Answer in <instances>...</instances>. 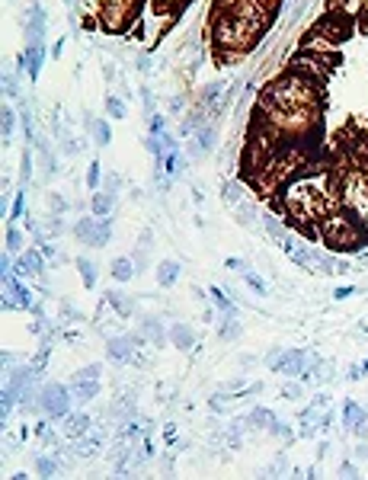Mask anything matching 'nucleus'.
Wrapping results in <instances>:
<instances>
[{
	"label": "nucleus",
	"instance_id": "nucleus-1",
	"mask_svg": "<svg viewBox=\"0 0 368 480\" xmlns=\"http://www.w3.org/2000/svg\"><path fill=\"white\" fill-rule=\"evenodd\" d=\"M317 100H321L317 87L285 71L259 90L257 109L266 112V116L269 112H317Z\"/></svg>",
	"mask_w": 368,
	"mask_h": 480
},
{
	"label": "nucleus",
	"instance_id": "nucleus-2",
	"mask_svg": "<svg viewBox=\"0 0 368 480\" xmlns=\"http://www.w3.org/2000/svg\"><path fill=\"white\" fill-rule=\"evenodd\" d=\"M266 29L234 17L228 10H212V48L224 61H240L259 42Z\"/></svg>",
	"mask_w": 368,
	"mask_h": 480
},
{
	"label": "nucleus",
	"instance_id": "nucleus-3",
	"mask_svg": "<svg viewBox=\"0 0 368 480\" xmlns=\"http://www.w3.org/2000/svg\"><path fill=\"white\" fill-rule=\"evenodd\" d=\"M365 237L368 234L362 231V224L352 218V215H346L343 208H333L327 218L321 221V240L327 243L330 250H359L362 243H365Z\"/></svg>",
	"mask_w": 368,
	"mask_h": 480
},
{
	"label": "nucleus",
	"instance_id": "nucleus-4",
	"mask_svg": "<svg viewBox=\"0 0 368 480\" xmlns=\"http://www.w3.org/2000/svg\"><path fill=\"white\" fill-rule=\"evenodd\" d=\"M336 186H340V208L352 215L368 234V173L346 166V173L336 176Z\"/></svg>",
	"mask_w": 368,
	"mask_h": 480
},
{
	"label": "nucleus",
	"instance_id": "nucleus-5",
	"mask_svg": "<svg viewBox=\"0 0 368 480\" xmlns=\"http://www.w3.org/2000/svg\"><path fill=\"white\" fill-rule=\"evenodd\" d=\"M285 71L294 77H301V80H307L311 87H317V90H323V83H327V77H330V71H333V58H327V52L298 48V52L288 58Z\"/></svg>",
	"mask_w": 368,
	"mask_h": 480
},
{
	"label": "nucleus",
	"instance_id": "nucleus-6",
	"mask_svg": "<svg viewBox=\"0 0 368 480\" xmlns=\"http://www.w3.org/2000/svg\"><path fill=\"white\" fill-rule=\"evenodd\" d=\"M356 17H352L349 10H327L323 17H317V23L311 26V32L317 39H323L327 45H343V42H349L356 36Z\"/></svg>",
	"mask_w": 368,
	"mask_h": 480
},
{
	"label": "nucleus",
	"instance_id": "nucleus-7",
	"mask_svg": "<svg viewBox=\"0 0 368 480\" xmlns=\"http://www.w3.org/2000/svg\"><path fill=\"white\" fill-rule=\"evenodd\" d=\"M141 13V0H102L100 3V26L106 32H125Z\"/></svg>",
	"mask_w": 368,
	"mask_h": 480
},
{
	"label": "nucleus",
	"instance_id": "nucleus-8",
	"mask_svg": "<svg viewBox=\"0 0 368 480\" xmlns=\"http://www.w3.org/2000/svg\"><path fill=\"white\" fill-rule=\"evenodd\" d=\"M314 362H317V356H314V352H307V349H282V346L269 349V356H266L269 369L282 371V375H288V378H301V375L311 369Z\"/></svg>",
	"mask_w": 368,
	"mask_h": 480
},
{
	"label": "nucleus",
	"instance_id": "nucleus-9",
	"mask_svg": "<svg viewBox=\"0 0 368 480\" xmlns=\"http://www.w3.org/2000/svg\"><path fill=\"white\" fill-rule=\"evenodd\" d=\"M71 404H74V394L65 388V384H45V388L39 391V406L45 410L48 419H65L71 413Z\"/></svg>",
	"mask_w": 368,
	"mask_h": 480
},
{
	"label": "nucleus",
	"instance_id": "nucleus-10",
	"mask_svg": "<svg viewBox=\"0 0 368 480\" xmlns=\"http://www.w3.org/2000/svg\"><path fill=\"white\" fill-rule=\"evenodd\" d=\"M141 333L135 336V333H122V336H112L109 342H106V352H109L112 362H135L138 365L141 362Z\"/></svg>",
	"mask_w": 368,
	"mask_h": 480
},
{
	"label": "nucleus",
	"instance_id": "nucleus-11",
	"mask_svg": "<svg viewBox=\"0 0 368 480\" xmlns=\"http://www.w3.org/2000/svg\"><path fill=\"white\" fill-rule=\"evenodd\" d=\"M45 7L42 3H29L26 10V45H42L45 42Z\"/></svg>",
	"mask_w": 368,
	"mask_h": 480
},
{
	"label": "nucleus",
	"instance_id": "nucleus-12",
	"mask_svg": "<svg viewBox=\"0 0 368 480\" xmlns=\"http://www.w3.org/2000/svg\"><path fill=\"white\" fill-rule=\"evenodd\" d=\"M138 333L141 340H147L151 346H164V342H170V327H164V320L154 314H144L138 320Z\"/></svg>",
	"mask_w": 368,
	"mask_h": 480
},
{
	"label": "nucleus",
	"instance_id": "nucleus-13",
	"mask_svg": "<svg viewBox=\"0 0 368 480\" xmlns=\"http://www.w3.org/2000/svg\"><path fill=\"white\" fill-rule=\"evenodd\" d=\"M195 330H193V323H186V320H176L173 327H170V342H173L180 352H189L195 349Z\"/></svg>",
	"mask_w": 368,
	"mask_h": 480
},
{
	"label": "nucleus",
	"instance_id": "nucleus-14",
	"mask_svg": "<svg viewBox=\"0 0 368 480\" xmlns=\"http://www.w3.org/2000/svg\"><path fill=\"white\" fill-rule=\"evenodd\" d=\"M106 305L116 307V314L119 317H131L135 314V307H138V301H135V295L122 292V288H109V292H106Z\"/></svg>",
	"mask_w": 368,
	"mask_h": 480
},
{
	"label": "nucleus",
	"instance_id": "nucleus-15",
	"mask_svg": "<svg viewBox=\"0 0 368 480\" xmlns=\"http://www.w3.org/2000/svg\"><path fill=\"white\" fill-rule=\"evenodd\" d=\"M221 90H224V83H221V80L205 83L202 90H199V109H202V112H208V116H218V100H221Z\"/></svg>",
	"mask_w": 368,
	"mask_h": 480
},
{
	"label": "nucleus",
	"instance_id": "nucleus-16",
	"mask_svg": "<svg viewBox=\"0 0 368 480\" xmlns=\"http://www.w3.org/2000/svg\"><path fill=\"white\" fill-rule=\"evenodd\" d=\"M42 61H45V42L42 45H26V52H23V58H19V65L26 67V74L36 80L39 71H42Z\"/></svg>",
	"mask_w": 368,
	"mask_h": 480
},
{
	"label": "nucleus",
	"instance_id": "nucleus-17",
	"mask_svg": "<svg viewBox=\"0 0 368 480\" xmlns=\"http://www.w3.org/2000/svg\"><path fill=\"white\" fill-rule=\"evenodd\" d=\"M83 122H87V135L93 138V144L96 148H106L112 141V129L106 119H93V116H83Z\"/></svg>",
	"mask_w": 368,
	"mask_h": 480
},
{
	"label": "nucleus",
	"instance_id": "nucleus-18",
	"mask_svg": "<svg viewBox=\"0 0 368 480\" xmlns=\"http://www.w3.org/2000/svg\"><path fill=\"white\" fill-rule=\"evenodd\" d=\"M87 429H90V416L80 413V410H71V413L61 419V433L71 435V439H77V435H87Z\"/></svg>",
	"mask_w": 368,
	"mask_h": 480
},
{
	"label": "nucleus",
	"instance_id": "nucleus-19",
	"mask_svg": "<svg viewBox=\"0 0 368 480\" xmlns=\"http://www.w3.org/2000/svg\"><path fill=\"white\" fill-rule=\"evenodd\" d=\"M180 272H183V266L176 259H160L157 263V282H160V288H173L180 282Z\"/></svg>",
	"mask_w": 368,
	"mask_h": 480
},
{
	"label": "nucleus",
	"instance_id": "nucleus-20",
	"mask_svg": "<svg viewBox=\"0 0 368 480\" xmlns=\"http://www.w3.org/2000/svg\"><path fill=\"white\" fill-rule=\"evenodd\" d=\"M116 199H119V195L106 193V189H96L93 199H90V212L96 215V218H109L112 208H116Z\"/></svg>",
	"mask_w": 368,
	"mask_h": 480
},
{
	"label": "nucleus",
	"instance_id": "nucleus-21",
	"mask_svg": "<svg viewBox=\"0 0 368 480\" xmlns=\"http://www.w3.org/2000/svg\"><path fill=\"white\" fill-rule=\"evenodd\" d=\"M96 224H100V218H96V215H83V218H77V221H74L71 234L80 240V243H87V247H90L93 234H96Z\"/></svg>",
	"mask_w": 368,
	"mask_h": 480
},
{
	"label": "nucleus",
	"instance_id": "nucleus-22",
	"mask_svg": "<svg viewBox=\"0 0 368 480\" xmlns=\"http://www.w3.org/2000/svg\"><path fill=\"white\" fill-rule=\"evenodd\" d=\"M74 388H71V394H74V400H77V404H90L93 397H96V394H100V381L96 378H83V381H71Z\"/></svg>",
	"mask_w": 368,
	"mask_h": 480
},
{
	"label": "nucleus",
	"instance_id": "nucleus-23",
	"mask_svg": "<svg viewBox=\"0 0 368 480\" xmlns=\"http://www.w3.org/2000/svg\"><path fill=\"white\" fill-rule=\"evenodd\" d=\"M109 272H112L116 282H131V279L138 276V272H135V259L131 257H116L112 259V266H109Z\"/></svg>",
	"mask_w": 368,
	"mask_h": 480
},
{
	"label": "nucleus",
	"instance_id": "nucleus-24",
	"mask_svg": "<svg viewBox=\"0 0 368 480\" xmlns=\"http://www.w3.org/2000/svg\"><path fill=\"white\" fill-rule=\"evenodd\" d=\"M17 269L23 272V276H42V253L39 250H29V253H23L17 263Z\"/></svg>",
	"mask_w": 368,
	"mask_h": 480
},
{
	"label": "nucleus",
	"instance_id": "nucleus-25",
	"mask_svg": "<svg viewBox=\"0 0 368 480\" xmlns=\"http://www.w3.org/2000/svg\"><path fill=\"white\" fill-rule=\"evenodd\" d=\"M368 410H362L359 404H356V400H343V429H356V426L362 423V416H365Z\"/></svg>",
	"mask_w": 368,
	"mask_h": 480
},
{
	"label": "nucleus",
	"instance_id": "nucleus-26",
	"mask_svg": "<svg viewBox=\"0 0 368 480\" xmlns=\"http://www.w3.org/2000/svg\"><path fill=\"white\" fill-rule=\"evenodd\" d=\"M240 333H243V327H240L237 317H221V323H218V340L234 342Z\"/></svg>",
	"mask_w": 368,
	"mask_h": 480
},
{
	"label": "nucleus",
	"instance_id": "nucleus-27",
	"mask_svg": "<svg viewBox=\"0 0 368 480\" xmlns=\"http://www.w3.org/2000/svg\"><path fill=\"white\" fill-rule=\"evenodd\" d=\"M74 266H77V272H80L83 285H87V288H93V285H96V263H93V259H87V257H77V259H74Z\"/></svg>",
	"mask_w": 368,
	"mask_h": 480
},
{
	"label": "nucleus",
	"instance_id": "nucleus-28",
	"mask_svg": "<svg viewBox=\"0 0 368 480\" xmlns=\"http://www.w3.org/2000/svg\"><path fill=\"white\" fill-rule=\"evenodd\" d=\"M212 144H215V125L205 122L202 129L195 131V151H199V154H202V151H212Z\"/></svg>",
	"mask_w": 368,
	"mask_h": 480
},
{
	"label": "nucleus",
	"instance_id": "nucleus-29",
	"mask_svg": "<svg viewBox=\"0 0 368 480\" xmlns=\"http://www.w3.org/2000/svg\"><path fill=\"white\" fill-rule=\"evenodd\" d=\"M0 125H3V141L13 138V131H17V112H13V106L10 102H3V112H0Z\"/></svg>",
	"mask_w": 368,
	"mask_h": 480
},
{
	"label": "nucleus",
	"instance_id": "nucleus-30",
	"mask_svg": "<svg viewBox=\"0 0 368 480\" xmlns=\"http://www.w3.org/2000/svg\"><path fill=\"white\" fill-rule=\"evenodd\" d=\"M106 116H109V119H116V122L129 116V106L122 102V96H116V93H109V96H106Z\"/></svg>",
	"mask_w": 368,
	"mask_h": 480
},
{
	"label": "nucleus",
	"instance_id": "nucleus-31",
	"mask_svg": "<svg viewBox=\"0 0 368 480\" xmlns=\"http://www.w3.org/2000/svg\"><path fill=\"white\" fill-rule=\"evenodd\" d=\"M58 471H61V464H58L52 455H39L36 458V474L39 477H55Z\"/></svg>",
	"mask_w": 368,
	"mask_h": 480
},
{
	"label": "nucleus",
	"instance_id": "nucleus-32",
	"mask_svg": "<svg viewBox=\"0 0 368 480\" xmlns=\"http://www.w3.org/2000/svg\"><path fill=\"white\" fill-rule=\"evenodd\" d=\"M112 237V221L109 218H100V224H96V234H93V243L90 247H106Z\"/></svg>",
	"mask_w": 368,
	"mask_h": 480
},
{
	"label": "nucleus",
	"instance_id": "nucleus-33",
	"mask_svg": "<svg viewBox=\"0 0 368 480\" xmlns=\"http://www.w3.org/2000/svg\"><path fill=\"white\" fill-rule=\"evenodd\" d=\"M272 423H276V419H272V413H269V410H259V406L247 416V426H257V429H269Z\"/></svg>",
	"mask_w": 368,
	"mask_h": 480
},
{
	"label": "nucleus",
	"instance_id": "nucleus-34",
	"mask_svg": "<svg viewBox=\"0 0 368 480\" xmlns=\"http://www.w3.org/2000/svg\"><path fill=\"white\" fill-rule=\"evenodd\" d=\"M240 195H243V186H240V179H228V186H224V202L237 205Z\"/></svg>",
	"mask_w": 368,
	"mask_h": 480
},
{
	"label": "nucleus",
	"instance_id": "nucleus-35",
	"mask_svg": "<svg viewBox=\"0 0 368 480\" xmlns=\"http://www.w3.org/2000/svg\"><path fill=\"white\" fill-rule=\"evenodd\" d=\"M67 208H71V202H67L65 195H58V193H48V212H52V215H65Z\"/></svg>",
	"mask_w": 368,
	"mask_h": 480
},
{
	"label": "nucleus",
	"instance_id": "nucleus-36",
	"mask_svg": "<svg viewBox=\"0 0 368 480\" xmlns=\"http://www.w3.org/2000/svg\"><path fill=\"white\" fill-rule=\"evenodd\" d=\"M7 250L10 253H19V250H23V231L13 228V224L7 228Z\"/></svg>",
	"mask_w": 368,
	"mask_h": 480
},
{
	"label": "nucleus",
	"instance_id": "nucleus-37",
	"mask_svg": "<svg viewBox=\"0 0 368 480\" xmlns=\"http://www.w3.org/2000/svg\"><path fill=\"white\" fill-rule=\"evenodd\" d=\"M87 186H90V189H100V186H102V166H100V160H93L90 170H87Z\"/></svg>",
	"mask_w": 368,
	"mask_h": 480
},
{
	"label": "nucleus",
	"instance_id": "nucleus-38",
	"mask_svg": "<svg viewBox=\"0 0 368 480\" xmlns=\"http://www.w3.org/2000/svg\"><path fill=\"white\" fill-rule=\"evenodd\" d=\"M243 279H247V285L253 288V292L266 295V282H263V276H259V272H253V269H243Z\"/></svg>",
	"mask_w": 368,
	"mask_h": 480
},
{
	"label": "nucleus",
	"instance_id": "nucleus-39",
	"mask_svg": "<svg viewBox=\"0 0 368 480\" xmlns=\"http://www.w3.org/2000/svg\"><path fill=\"white\" fill-rule=\"evenodd\" d=\"M102 189L112 195H119L122 193V176L119 173H102Z\"/></svg>",
	"mask_w": 368,
	"mask_h": 480
},
{
	"label": "nucleus",
	"instance_id": "nucleus-40",
	"mask_svg": "<svg viewBox=\"0 0 368 480\" xmlns=\"http://www.w3.org/2000/svg\"><path fill=\"white\" fill-rule=\"evenodd\" d=\"M237 205H240V208H237V212H234V215H237V221L250 224V221H253V218H257V208H253V205H250V202H237Z\"/></svg>",
	"mask_w": 368,
	"mask_h": 480
},
{
	"label": "nucleus",
	"instance_id": "nucleus-41",
	"mask_svg": "<svg viewBox=\"0 0 368 480\" xmlns=\"http://www.w3.org/2000/svg\"><path fill=\"white\" fill-rule=\"evenodd\" d=\"M100 371H102V365H100V362H96V365H87V369L74 371V378H71V381H83V378H100Z\"/></svg>",
	"mask_w": 368,
	"mask_h": 480
},
{
	"label": "nucleus",
	"instance_id": "nucleus-42",
	"mask_svg": "<svg viewBox=\"0 0 368 480\" xmlns=\"http://www.w3.org/2000/svg\"><path fill=\"white\" fill-rule=\"evenodd\" d=\"M131 259H135V272H144L147 266H151V259H147V250H138V253H131Z\"/></svg>",
	"mask_w": 368,
	"mask_h": 480
},
{
	"label": "nucleus",
	"instance_id": "nucleus-43",
	"mask_svg": "<svg viewBox=\"0 0 368 480\" xmlns=\"http://www.w3.org/2000/svg\"><path fill=\"white\" fill-rule=\"evenodd\" d=\"M263 474H269V477H272V474H288V458H285V455H279L276 464H272L269 471H263Z\"/></svg>",
	"mask_w": 368,
	"mask_h": 480
},
{
	"label": "nucleus",
	"instance_id": "nucleus-44",
	"mask_svg": "<svg viewBox=\"0 0 368 480\" xmlns=\"http://www.w3.org/2000/svg\"><path fill=\"white\" fill-rule=\"evenodd\" d=\"M359 468H356V464H349V461H343L340 468H336V477H359Z\"/></svg>",
	"mask_w": 368,
	"mask_h": 480
},
{
	"label": "nucleus",
	"instance_id": "nucleus-45",
	"mask_svg": "<svg viewBox=\"0 0 368 480\" xmlns=\"http://www.w3.org/2000/svg\"><path fill=\"white\" fill-rule=\"evenodd\" d=\"M19 176H23V183H29V179H32V160H29V154H23V164H19Z\"/></svg>",
	"mask_w": 368,
	"mask_h": 480
},
{
	"label": "nucleus",
	"instance_id": "nucleus-46",
	"mask_svg": "<svg viewBox=\"0 0 368 480\" xmlns=\"http://www.w3.org/2000/svg\"><path fill=\"white\" fill-rule=\"evenodd\" d=\"M151 135H154V138H160V135H164V116H151Z\"/></svg>",
	"mask_w": 368,
	"mask_h": 480
},
{
	"label": "nucleus",
	"instance_id": "nucleus-47",
	"mask_svg": "<svg viewBox=\"0 0 368 480\" xmlns=\"http://www.w3.org/2000/svg\"><path fill=\"white\" fill-rule=\"evenodd\" d=\"M141 100H144V112H147V116H154V93L147 90V87H141Z\"/></svg>",
	"mask_w": 368,
	"mask_h": 480
},
{
	"label": "nucleus",
	"instance_id": "nucleus-48",
	"mask_svg": "<svg viewBox=\"0 0 368 480\" xmlns=\"http://www.w3.org/2000/svg\"><path fill=\"white\" fill-rule=\"evenodd\" d=\"M356 26H359L362 32H368V0L362 3V13H359V19H356Z\"/></svg>",
	"mask_w": 368,
	"mask_h": 480
},
{
	"label": "nucleus",
	"instance_id": "nucleus-49",
	"mask_svg": "<svg viewBox=\"0 0 368 480\" xmlns=\"http://www.w3.org/2000/svg\"><path fill=\"white\" fill-rule=\"evenodd\" d=\"M352 455H356V461H368V442H365V439L356 445V452H352Z\"/></svg>",
	"mask_w": 368,
	"mask_h": 480
},
{
	"label": "nucleus",
	"instance_id": "nucleus-50",
	"mask_svg": "<svg viewBox=\"0 0 368 480\" xmlns=\"http://www.w3.org/2000/svg\"><path fill=\"white\" fill-rule=\"evenodd\" d=\"M282 397H288V400L301 397V384H288V388H282Z\"/></svg>",
	"mask_w": 368,
	"mask_h": 480
},
{
	"label": "nucleus",
	"instance_id": "nucleus-51",
	"mask_svg": "<svg viewBox=\"0 0 368 480\" xmlns=\"http://www.w3.org/2000/svg\"><path fill=\"white\" fill-rule=\"evenodd\" d=\"M352 433H356V435H359V439H365V442H368V413L362 416V423L356 426V429H352Z\"/></svg>",
	"mask_w": 368,
	"mask_h": 480
},
{
	"label": "nucleus",
	"instance_id": "nucleus-52",
	"mask_svg": "<svg viewBox=\"0 0 368 480\" xmlns=\"http://www.w3.org/2000/svg\"><path fill=\"white\" fill-rule=\"evenodd\" d=\"M19 215H23V193L17 195V205H13V215H10V218H13V221H17Z\"/></svg>",
	"mask_w": 368,
	"mask_h": 480
},
{
	"label": "nucleus",
	"instance_id": "nucleus-53",
	"mask_svg": "<svg viewBox=\"0 0 368 480\" xmlns=\"http://www.w3.org/2000/svg\"><path fill=\"white\" fill-rule=\"evenodd\" d=\"M170 112H183V96H173V102H170Z\"/></svg>",
	"mask_w": 368,
	"mask_h": 480
},
{
	"label": "nucleus",
	"instance_id": "nucleus-54",
	"mask_svg": "<svg viewBox=\"0 0 368 480\" xmlns=\"http://www.w3.org/2000/svg\"><path fill=\"white\" fill-rule=\"evenodd\" d=\"M362 371H368V359H365V365H362Z\"/></svg>",
	"mask_w": 368,
	"mask_h": 480
}]
</instances>
